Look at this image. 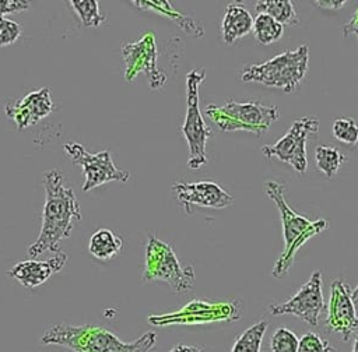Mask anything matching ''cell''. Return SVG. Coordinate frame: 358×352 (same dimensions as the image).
Here are the masks:
<instances>
[{
    "mask_svg": "<svg viewBox=\"0 0 358 352\" xmlns=\"http://www.w3.org/2000/svg\"><path fill=\"white\" fill-rule=\"evenodd\" d=\"M64 152L74 163L81 166L84 173V191H90L108 182L124 183L130 179L127 170L119 169L113 163L109 151L91 154L78 142H67L64 144Z\"/></svg>",
    "mask_w": 358,
    "mask_h": 352,
    "instance_id": "obj_10",
    "label": "cell"
},
{
    "mask_svg": "<svg viewBox=\"0 0 358 352\" xmlns=\"http://www.w3.org/2000/svg\"><path fill=\"white\" fill-rule=\"evenodd\" d=\"M206 115L222 131H249L256 135L266 133L280 117L274 105H263L257 101H227L224 105H208Z\"/></svg>",
    "mask_w": 358,
    "mask_h": 352,
    "instance_id": "obj_5",
    "label": "cell"
},
{
    "mask_svg": "<svg viewBox=\"0 0 358 352\" xmlns=\"http://www.w3.org/2000/svg\"><path fill=\"white\" fill-rule=\"evenodd\" d=\"M257 13H264L277 20L282 27H294L299 24V18L289 0H262L255 6Z\"/></svg>",
    "mask_w": 358,
    "mask_h": 352,
    "instance_id": "obj_19",
    "label": "cell"
},
{
    "mask_svg": "<svg viewBox=\"0 0 358 352\" xmlns=\"http://www.w3.org/2000/svg\"><path fill=\"white\" fill-rule=\"evenodd\" d=\"M169 352H204L201 346L197 345H186V344H178L175 345Z\"/></svg>",
    "mask_w": 358,
    "mask_h": 352,
    "instance_id": "obj_31",
    "label": "cell"
},
{
    "mask_svg": "<svg viewBox=\"0 0 358 352\" xmlns=\"http://www.w3.org/2000/svg\"><path fill=\"white\" fill-rule=\"evenodd\" d=\"M29 7L31 4L27 0H0V17L13 14V13L25 11Z\"/></svg>",
    "mask_w": 358,
    "mask_h": 352,
    "instance_id": "obj_28",
    "label": "cell"
},
{
    "mask_svg": "<svg viewBox=\"0 0 358 352\" xmlns=\"http://www.w3.org/2000/svg\"><path fill=\"white\" fill-rule=\"evenodd\" d=\"M309 47L306 43L294 50H285L264 63L249 64L242 68L243 82H257L264 87L294 92L306 75Z\"/></svg>",
    "mask_w": 358,
    "mask_h": 352,
    "instance_id": "obj_4",
    "label": "cell"
},
{
    "mask_svg": "<svg viewBox=\"0 0 358 352\" xmlns=\"http://www.w3.org/2000/svg\"><path fill=\"white\" fill-rule=\"evenodd\" d=\"M131 3L141 10H152V11L159 13L161 15H165V17L173 20L176 22V25L180 29H183L186 34H190L196 38H200L204 35V27L199 20H196L190 15L178 13L173 8V6L171 4V1H168V0H134Z\"/></svg>",
    "mask_w": 358,
    "mask_h": 352,
    "instance_id": "obj_17",
    "label": "cell"
},
{
    "mask_svg": "<svg viewBox=\"0 0 358 352\" xmlns=\"http://www.w3.org/2000/svg\"><path fill=\"white\" fill-rule=\"evenodd\" d=\"M69 3L84 27H99L105 21V17L99 11V4L95 0H71Z\"/></svg>",
    "mask_w": 358,
    "mask_h": 352,
    "instance_id": "obj_23",
    "label": "cell"
},
{
    "mask_svg": "<svg viewBox=\"0 0 358 352\" xmlns=\"http://www.w3.org/2000/svg\"><path fill=\"white\" fill-rule=\"evenodd\" d=\"M46 345H64L73 352H151L157 334L147 331L131 342L122 341L117 335L99 325L56 324L48 328L42 338Z\"/></svg>",
    "mask_w": 358,
    "mask_h": 352,
    "instance_id": "obj_2",
    "label": "cell"
},
{
    "mask_svg": "<svg viewBox=\"0 0 358 352\" xmlns=\"http://www.w3.org/2000/svg\"><path fill=\"white\" fill-rule=\"evenodd\" d=\"M194 268L183 267L173 249L154 235H148L145 243V258L143 268V282L161 281L178 293L189 292L194 286Z\"/></svg>",
    "mask_w": 358,
    "mask_h": 352,
    "instance_id": "obj_7",
    "label": "cell"
},
{
    "mask_svg": "<svg viewBox=\"0 0 358 352\" xmlns=\"http://www.w3.org/2000/svg\"><path fill=\"white\" fill-rule=\"evenodd\" d=\"M253 29V17L241 3H229L221 22L222 41L227 45L236 42Z\"/></svg>",
    "mask_w": 358,
    "mask_h": 352,
    "instance_id": "obj_16",
    "label": "cell"
},
{
    "mask_svg": "<svg viewBox=\"0 0 358 352\" xmlns=\"http://www.w3.org/2000/svg\"><path fill=\"white\" fill-rule=\"evenodd\" d=\"M253 35L256 41L260 45H270L277 42L282 34H284V27L274 20L271 15L259 13L253 18Z\"/></svg>",
    "mask_w": 358,
    "mask_h": 352,
    "instance_id": "obj_20",
    "label": "cell"
},
{
    "mask_svg": "<svg viewBox=\"0 0 358 352\" xmlns=\"http://www.w3.org/2000/svg\"><path fill=\"white\" fill-rule=\"evenodd\" d=\"M347 161V156L330 145H317L315 149V162L317 169L326 176L333 177Z\"/></svg>",
    "mask_w": 358,
    "mask_h": 352,
    "instance_id": "obj_21",
    "label": "cell"
},
{
    "mask_svg": "<svg viewBox=\"0 0 358 352\" xmlns=\"http://www.w3.org/2000/svg\"><path fill=\"white\" fill-rule=\"evenodd\" d=\"M298 352H333V348L316 332L309 331L301 337Z\"/></svg>",
    "mask_w": 358,
    "mask_h": 352,
    "instance_id": "obj_26",
    "label": "cell"
},
{
    "mask_svg": "<svg viewBox=\"0 0 358 352\" xmlns=\"http://www.w3.org/2000/svg\"><path fill=\"white\" fill-rule=\"evenodd\" d=\"M264 193L278 208L284 236V250L275 261L271 274L275 278H284L288 274L301 246H303L310 237L327 229L329 222L324 219L310 221L306 217L295 212L287 203L284 196V184L280 182L267 180L264 183Z\"/></svg>",
    "mask_w": 358,
    "mask_h": 352,
    "instance_id": "obj_3",
    "label": "cell"
},
{
    "mask_svg": "<svg viewBox=\"0 0 358 352\" xmlns=\"http://www.w3.org/2000/svg\"><path fill=\"white\" fill-rule=\"evenodd\" d=\"M331 131L338 141L347 145H355L358 142V122L351 117L336 119Z\"/></svg>",
    "mask_w": 358,
    "mask_h": 352,
    "instance_id": "obj_24",
    "label": "cell"
},
{
    "mask_svg": "<svg viewBox=\"0 0 358 352\" xmlns=\"http://www.w3.org/2000/svg\"><path fill=\"white\" fill-rule=\"evenodd\" d=\"M55 109L50 89L43 87L36 91H31L22 98L13 99L6 103V115L14 122L18 130H24L39 123L49 116Z\"/></svg>",
    "mask_w": 358,
    "mask_h": 352,
    "instance_id": "obj_14",
    "label": "cell"
},
{
    "mask_svg": "<svg viewBox=\"0 0 358 352\" xmlns=\"http://www.w3.org/2000/svg\"><path fill=\"white\" fill-rule=\"evenodd\" d=\"M351 352H358V334L355 335V339H354V344H352V351Z\"/></svg>",
    "mask_w": 358,
    "mask_h": 352,
    "instance_id": "obj_33",
    "label": "cell"
},
{
    "mask_svg": "<svg viewBox=\"0 0 358 352\" xmlns=\"http://www.w3.org/2000/svg\"><path fill=\"white\" fill-rule=\"evenodd\" d=\"M351 298H352L355 307H358V285L354 288V291H351Z\"/></svg>",
    "mask_w": 358,
    "mask_h": 352,
    "instance_id": "obj_32",
    "label": "cell"
},
{
    "mask_svg": "<svg viewBox=\"0 0 358 352\" xmlns=\"http://www.w3.org/2000/svg\"><path fill=\"white\" fill-rule=\"evenodd\" d=\"M267 321L260 320L246 328L238 338L235 339L231 352H260L262 341L264 332L267 330Z\"/></svg>",
    "mask_w": 358,
    "mask_h": 352,
    "instance_id": "obj_22",
    "label": "cell"
},
{
    "mask_svg": "<svg viewBox=\"0 0 358 352\" xmlns=\"http://www.w3.org/2000/svg\"><path fill=\"white\" fill-rule=\"evenodd\" d=\"M270 345L273 352H298L299 338L287 327L280 325L273 332Z\"/></svg>",
    "mask_w": 358,
    "mask_h": 352,
    "instance_id": "obj_25",
    "label": "cell"
},
{
    "mask_svg": "<svg viewBox=\"0 0 358 352\" xmlns=\"http://www.w3.org/2000/svg\"><path fill=\"white\" fill-rule=\"evenodd\" d=\"M323 307L324 302L322 291V272L316 270L294 296L282 303H271L268 306V313L271 316L291 314L302 318L309 325L316 327Z\"/></svg>",
    "mask_w": 358,
    "mask_h": 352,
    "instance_id": "obj_11",
    "label": "cell"
},
{
    "mask_svg": "<svg viewBox=\"0 0 358 352\" xmlns=\"http://www.w3.org/2000/svg\"><path fill=\"white\" fill-rule=\"evenodd\" d=\"M171 191L187 215L193 212L192 207L221 210L229 207L234 201V197L213 180L176 182L172 184Z\"/></svg>",
    "mask_w": 358,
    "mask_h": 352,
    "instance_id": "obj_12",
    "label": "cell"
},
{
    "mask_svg": "<svg viewBox=\"0 0 358 352\" xmlns=\"http://www.w3.org/2000/svg\"><path fill=\"white\" fill-rule=\"evenodd\" d=\"M122 237L108 228L95 230L88 242V251L101 261H109L122 251Z\"/></svg>",
    "mask_w": 358,
    "mask_h": 352,
    "instance_id": "obj_18",
    "label": "cell"
},
{
    "mask_svg": "<svg viewBox=\"0 0 358 352\" xmlns=\"http://www.w3.org/2000/svg\"><path fill=\"white\" fill-rule=\"evenodd\" d=\"M206 75L207 73L204 68H192L186 74V115L180 130L187 142V168L192 170L200 169L203 165H206L207 141L213 135V131L204 122L200 110L199 88Z\"/></svg>",
    "mask_w": 358,
    "mask_h": 352,
    "instance_id": "obj_6",
    "label": "cell"
},
{
    "mask_svg": "<svg viewBox=\"0 0 358 352\" xmlns=\"http://www.w3.org/2000/svg\"><path fill=\"white\" fill-rule=\"evenodd\" d=\"M345 1L344 0H326V1H313V6L320 8V10H338L341 7H344Z\"/></svg>",
    "mask_w": 358,
    "mask_h": 352,
    "instance_id": "obj_30",
    "label": "cell"
},
{
    "mask_svg": "<svg viewBox=\"0 0 358 352\" xmlns=\"http://www.w3.org/2000/svg\"><path fill=\"white\" fill-rule=\"evenodd\" d=\"M42 183L45 189L42 225L36 240L27 249L31 258L46 251H60V242L70 236L74 222L83 218L80 203L73 189L64 186L63 175L57 169L46 170L42 176Z\"/></svg>",
    "mask_w": 358,
    "mask_h": 352,
    "instance_id": "obj_1",
    "label": "cell"
},
{
    "mask_svg": "<svg viewBox=\"0 0 358 352\" xmlns=\"http://www.w3.org/2000/svg\"><path fill=\"white\" fill-rule=\"evenodd\" d=\"M67 263V254L64 251L55 253L48 260H24L14 264L7 275L14 278L25 288H36L45 284L53 274L59 272Z\"/></svg>",
    "mask_w": 358,
    "mask_h": 352,
    "instance_id": "obj_15",
    "label": "cell"
},
{
    "mask_svg": "<svg viewBox=\"0 0 358 352\" xmlns=\"http://www.w3.org/2000/svg\"><path fill=\"white\" fill-rule=\"evenodd\" d=\"M343 35H355L358 39V8L354 11L352 17L343 25Z\"/></svg>",
    "mask_w": 358,
    "mask_h": 352,
    "instance_id": "obj_29",
    "label": "cell"
},
{
    "mask_svg": "<svg viewBox=\"0 0 358 352\" xmlns=\"http://www.w3.org/2000/svg\"><path fill=\"white\" fill-rule=\"evenodd\" d=\"M122 54L124 61V80L133 82L143 73L148 80L151 89H159L166 82L165 71L157 66L158 50L154 32H145L138 41L123 43Z\"/></svg>",
    "mask_w": 358,
    "mask_h": 352,
    "instance_id": "obj_9",
    "label": "cell"
},
{
    "mask_svg": "<svg viewBox=\"0 0 358 352\" xmlns=\"http://www.w3.org/2000/svg\"><path fill=\"white\" fill-rule=\"evenodd\" d=\"M319 120L316 117L296 119L288 131L274 144L263 145L262 152L267 159L275 158L294 168L299 175H305L308 169L306 142L310 134L317 133Z\"/></svg>",
    "mask_w": 358,
    "mask_h": 352,
    "instance_id": "obj_8",
    "label": "cell"
},
{
    "mask_svg": "<svg viewBox=\"0 0 358 352\" xmlns=\"http://www.w3.org/2000/svg\"><path fill=\"white\" fill-rule=\"evenodd\" d=\"M22 28L18 22L0 17V46H8L18 41Z\"/></svg>",
    "mask_w": 358,
    "mask_h": 352,
    "instance_id": "obj_27",
    "label": "cell"
},
{
    "mask_svg": "<svg viewBox=\"0 0 358 352\" xmlns=\"http://www.w3.org/2000/svg\"><path fill=\"white\" fill-rule=\"evenodd\" d=\"M326 325L329 331L340 334L344 342L358 330V314L350 286L340 278L334 279L330 286Z\"/></svg>",
    "mask_w": 358,
    "mask_h": 352,
    "instance_id": "obj_13",
    "label": "cell"
}]
</instances>
